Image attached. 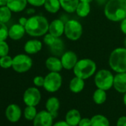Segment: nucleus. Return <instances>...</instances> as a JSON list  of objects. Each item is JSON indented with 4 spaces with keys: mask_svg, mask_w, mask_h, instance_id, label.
<instances>
[{
    "mask_svg": "<svg viewBox=\"0 0 126 126\" xmlns=\"http://www.w3.org/2000/svg\"><path fill=\"white\" fill-rule=\"evenodd\" d=\"M49 24L47 19L42 15H33L28 19L25 25L26 33L33 37L44 36L48 33Z\"/></svg>",
    "mask_w": 126,
    "mask_h": 126,
    "instance_id": "obj_1",
    "label": "nucleus"
},
{
    "mask_svg": "<svg viewBox=\"0 0 126 126\" xmlns=\"http://www.w3.org/2000/svg\"><path fill=\"white\" fill-rule=\"evenodd\" d=\"M104 14L109 21L120 22L126 18V0H108L104 5Z\"/></svg>",
    "mask_w": 126,
    "mask_h": 126,
    "instance_id": "obj_2",
    "label": "nucleus"
},
{
    "mask_svg": "<svg viewBox=\"0 0 126 126\" xmlns=\"http://www.w3.org/2000/svg\"><path fill=\"white\" fill-rule=\"evenodd\" d=\"M108 65L116 74L126 72V48L125 47H116L111 51L108 58Z\"/></svg>",
    "mask_w": 126,
    "mask_h": 126,
    "instance_id": "obj_3",
    "label": "nucleus"
},
{
    "mask_svg": "<svg viewBox=\"0 0 126 126\" xmlns=\"http://www.w3.org/2000/svg\"><path fill=\"white\" fill-rule=\"evenodd\" d=\"M96 64L93 59L83 58L78 60L73 69V72L74 76L85 80L93 77L96 74Z\"/></svg>",
    "mask_w": 126,
    "mask_h": 126,
    "instance_id": "obj_4",
    "label": "nucleus"
},
{
    "mask_svg": "<svg viewBox=\"0 0 126 126\" xmlns=\"http://www.w3.org/2000/svg\"><path fill=\"white\" fill-rule=\"evenodd\" d=\"M114 75L108 69H100L94 74V84L97 88L108 91L113 85Z\"/></svg>",
    "mask_w": 126,
    "mask_h": 126,
    "instance_id": "obj_5",
    "label": "nucleus"
},
{
    "mask_svg": "<svg viewBox=\"0 0 126 126\" xmlns=\"http://www.w3.org/2000/svg\"><path fill=\"white\" fill-rule=\"evenodd\" d=\"M64 34L71 41L79 40L83 34L82 25L77 19H68L65 23Z\"/></svg>",
    "mask_w": 126,
    "mask_h": 126,
    "instance_id": "obj_6",
    "label": "nucleus"
},
{
    "mask_svg": "<svg viewBox=\"0 0 126 126\" xmlns=\"http://www.w3.org/2000/svg\"><path fill=\"white\" fill-rule=\"evenodd\" d=\"M33 60L27 53H19L13 58L12 68L19 74H24L31 69Z\"/></svg>",
    "mask_w": 126,
    "mask_h": 126,
    "instance_id": "obj_7",
    "label": "nucleus"
},
{
    "mask_svg": "<svg viewBox=\"0 0 126 126\" xmlns=\"http://www.w3.org/2000/svg\"><path fill=\"white\" fill-rule=\"evenodd\" d=\"M62 85V77L59 72H49L45 77L43 88L49 93L58 91Z\"/></svg>",
    "mask_w": 126,
    "mask_h": 126,
    "instance_id": "obj_8",
    "label": "nucleus"
},
{
    "mask_svg": "<svg viewBox=\"0 0 126 126\" xmlns=\"http://www.w3.org/2000/svg\"><path fill=\"white\" fill-rule=\"evenodd\" d=\"M41 92L37 87L27 88L23 94V102L28 106H36L41 101Z\"/></svg>",
    "mask_w": 126,
    "mask_h": 126,
    "instance_id": "obj_9",
    "label": "nucleus"
},
{
    "mask_svg": "<svg viewBox=\"0 0 126 126\" xmlns=\"http://www.w3.org/2000/svg\"><path fill=\"white\" fill-rule=\"evenodd\" d=\"M60 59L63 69L67 71L73 70L79 60L77 54L73 50L65 51L60 56Z\"/></svg>",
    "mask_w": 126,
    "mask_h": 126,
    "instance_id": "obj_10",
    "label": "nucleus"
},
{
    "mask_svg": "<svg viewBox=\"0 0 126 126\" xmlns=\"http://www.w3.org/2000/svg\"><path fill=\"white\" fill-rule=\"evenodd\" d=\"M53 116L47 110H41L37 113L35 119L33 120V126H53Z\"/></svg>",
    "mask_w": 126,
    "mask_h": 126,
    "instance_id": "obj_11",
    "label": "nucleus"
},
{
    "mask_svg": "<svg viewBox=\"0 0 126 126\" xmlns=\"http://www.w3.org/2000/svg\"><path fill=\"white\" fill-rule=\"evenodd\" d=\"M65 23L62 19H56L49 24L48 33L55 37H61L65 32Z\"/></svg>",
    "mask_w": 126,
    "mask_h": 126,
    "instance_id": "obj_12",
    "label": "nucleus"
},
{
    "mask_svg": "<svg viewBox=\"0 0 126 126\" xmlns=\"http://www.w3.org/2000/svg\"><path fill=\"white\" fill-rule=\"evenodd\" d=\"M22 110L16 104L9 105L5 110V116L8 121L15 123L17 122L22 116Z\"/></svg>",
    "mask_w": 126,
    "mask_h": 126,
    "instance_id": "obj_13",
    "label": "nucleus"
},
{
    "mask_svg": "<svg viewBox=\"0 0 126 126\" xmlns=\"http://www.w3.org/2000/svg\"><path fill=\"white\" fill-rule=\"evenodd\" d=\"M25 33L26 31L25 26L20 25L19 23L12 25L8 30V37L14 41L21 39Z\"/></svg>",
    "mask_w": 126,
    "mask_h": 126,
    "instance_id": "obj_14",
    "label": "nucleus"
},
{
    "mask_svg": "<svg viewBox=\"0 0 126 126\" xmlns=\"http://www.w3.org/2000/svg\"><path fill=\"white\" fill-rule=\"evenodd\" d=\"M42 49V42L36 39L28 40L24 45V50L28 55H33Z\"/></svg>",
    "mask_w": 126,
    "mask_h": 126,
    "instance_id": "obj_15",
    "label": "nucleus"
},
{
    "mask_svg": "<svg viewBox=\"0 0 126 126\" xmlns=\"http://www.w3.org/2000/svg\"><path fill=\"white\" fill-rule=\"evenodd\" d=\"M45 64L50 72H60L63 69L61 59L56 56H51L47 58Z\"/></svg>",
    "mask_w": 126,
    "mask_h": 126,
    "instance_id": "obj_16",
    "label": "nucleus"
},
{
    "mask_svg": "<svg viewBox=\"0 0 126 126\" xmlns=\"http://www.w3.org/2000/svg\"><path fill=\"white\" fill-rule=\"evenodd\" d=\"M113 87L119 93L126 92V72L117 73L114 75Z\"/></svg>",
    "mask_w": 126,
    "mask_h": 126,
    "instance_id": "obj_17",
    "label": "nucleus"
},
{
    "mask_svg": "<svg viewBox=\"0 0 126 126\" xmlns=\"http://www.w3.org/2000/svg\"><path fill=\"white\" fill-rule=\"evenodd\" d=\"M59 107H60V102L59 99L55 96H51L46 101L45 103L46 110L48 112H50L54 118L57 116Z\"/></svg>",
    "mask_w": 126,
    "mask_h": 126,
    "instance_id": "obj_18",
    "label": "nucleus"
},
{
    "mask_svg": "<svg viewBox=\"0 0 126 126\" xmlns=\"http://www.w3.org/2000/svg\"><path fill=\"white\" fill-rule=\"evenodd\" d=\"M28 4L27 0H8L7 6L13 13H20L27 8Z\"/></svg>",
    "mask_w": 126,
    "mask_h": 126,
    "instance_id": "obj_19",
    "label": "nucleus"
},
{
    "mask_svg": "<svg viewBox=\"0 0 126 126\" xmlns=\"http://www.w3.org/2000/svg\"><path fill=\"white\" fill-rule=\"evenodd\" d=\"M65 43L60 37L56 38L53 44L49 46L51 53L56 56H61L65 52Z\"/></svg>",
    "mask_w": 126,
    "mask_h": 126,
    "instance_id": "obj_20",
    "label": "nucleus"
},
{
    "mask_svg": "<svg viewBox=\"0 0 126 126\" xmlns=\"http://www.w3.org/2000/svg\"><path fill=\"white\" fill-rule=\"evenodd\" d=\"M85 88V80L78 77H73L69 82V89L74 94H79L83 91Z\"/></svg>",
    "mask_w": 126,
    "mask_h": 126,
    "instance_id": "obj_21",
    "label": "nucleus"
},
{
    "mask_svg": "<svg viewBox=\"0 0 126 126\" xmlns=\"http://www.w3.org/2000/svg\"><path fill=\"white\" fill-rule=\"evenodd\" d=\"M79 0H59L61 8L68 14L75 13Z\"/></svg>",
    "mask_w": 126,
    "mask_h": 126,
    "instance_id": "obj_22",
    "label": "nucleus"
},
{
    "mask_svg": "<svg viewBox=\"0 0 126 126\" xmlns=\"http://www.w3.org/2000/svg\"><path fill=\"white\" fill-rule=\"evenodd\" d=\"M81 119V114L77 109H71L68 110L65 116V121L71 126L78 125Z\"/></svg>",
    "mask_w": 126,
    "mask_h": 126,
    "instance_id": "obj_23",
    "label": "nucleus"
},
{
    "mask_svg": "<svg viewBox=\"0 0 126 126\" xmlns=\"http://www.w3.org/2000/svg\"><path fill=\"white\" fill-rule=\"evenodd\" d=\"M43 7L47 12L51 14L58 13L61 9L59 0H45Z\"/></svg>",
    "mask_w": 126,
    "mask_h": 126,
    "instance_id": "obj_24",
    "label": "nucleus"
},
{
    "mask_svg": "<svg viewBox=\"0 0 126 126\" xmlns=\"http://www.w3.org/2000/svg\"><path fill=\"white\" fill-rule=\"evenodd\" d=\"M91 3L79 2L77 9H76V14L80 18H85L87 17L91 13Z\"/></svg>",
    "mask_w": 126,
    "mask_h": 126,
    "instance_id": "obj_25",
    "label": "nucleus"
},
{
    "mask_svg": "<svg viewBox=\"0 0 126 126\" xmlns=\"http://www.w3.org/2000/svg\"><path fill=\"white\" fill-rule=\"evenodd\" d=\"M91 126H110L108 118L102 114H96L91 117Z\"/></svg>",
    "mask_w": 126,
    "mask_h": 126,
    "instance_id": "obj_26",
    "label": "nucleus"
},
{
    "mask_svg": "<svg viewBox=\"0 0 126 126\" xmlns=\"http://www.w3.org/2000/svg\"><path fill=\"white\" fill-rule=\"evenodd\" d=\"M107 99V93L106 91L97 88L94 91L93 94V100L97 105L103 104Z\"/></svg>",
    "mask_w": 126,
    "mask_h": 126,
    "instance_id": "obj_27",
    "label": "nucleus"
},
{
    "mask_svg": "<svg viewBox=\"0 0 126 126\" xmlns=\"http://www.w3.org/2000/svg\"><path fill=\"white\" fill-rule=\"evenodd\" d=\"M12 11L8 6L0 7V22L8 23L12 17Z\"/></svg>",
    "mask_w": 126,
    "mask_h": 126,
    "instance_id": "obj_28",
    "label": "nucleus"
},
{
    "mask_svg": "<svg viewBox=\"0 0 126 126\" xmlns=\"http://www.w3.org/2000/svg\"><path fill=\"white\" fill-rule=\"evenodd\" d=\"M37 113L38 112L36 110V106L26 105V108L24 110V116L27 120L32 121L35 119Z\"/></svg>",
    "mask_w": 126,
    "mask_h": 126,
    "instance_id": "obj_29",
    "label": "nucleus"
},
{
    "mask_svg": "<svg viewBox=\"0 0 126 126\" xmlns=\"http://www.w3.org/2000/svg\"><path fill=\"white\" fill-rule=\"evenodd\" d=\"M13 58L9 55L0 57V67L3 69H8L12 68Z\"/></svg>",
    "mask_w": 126,
    "mask_h": 126,
    "instance_id": "obj_30",
    "label": "nucleus"
},
{
    "mask_svg": "<svg viewBox=\"0 0 126 126\" xmlns=\"http://www.w3.org/2000/svg\"><path fill=\"white\" fill-rule=\"evenodd\" d=\"M8 30L5 23L0 22V41H6L8 38Z\"/></svg>",
    "mask_w": 126,
    "mask_h": 126,
    "instance_id": "obj_31",
    "label": "nucleus"
},
{
    "mask_svg": "<svg viewBox=\"0 0 126 126\" xmlns=\"http://www.w3.org/2000/svg\"><path fill=\"white\" fill-rule=\"evenodd\" d=\"M10 47L6 41H0V57L9 54Z\"/></svg>",
    "mask_w": 126,
    "mask_h": 126,
    "instance_id": "obj_32",
    "label": "nucleus"
},
{
    "mask_svg": "<svg viewBox=\"0 0 126 126\" xmlns=\"http://www.w3.org/2000/svg\"><path fill=\"white\" fill-rule=\"evenodd\" d=\"M58 37H55L53 35H51L49 33H47L44 36H43V42L47 45V46H50L53 42L55 41V39Z\"/></svg>",
    "mask_w": 126,
    "mask_h": 126,
    "instance_id": "obj_33",
    "label": "nucleus"
},
{
    "mask_svg": "<svg viewBox=\"0 0 126 126\" xmlns=\"http://www.w3.org/2000/svg\"><path fill=\"white\" fill-rule=\"evenodd\" d=\"M33 85L39 88V87H43L44 82H45V77L42 76H36L33 79Z\"/></svg>",
    "mask_w": 126,
    "mask_h": 126,
    "instance_id": "obj_34",
    "label": "nucleus"
},
{
    "mask_svg": "<svg viewBox=\"0 0 126 126\" xmlns=\"http://www.w3.org/2000/svg\"><path fill=\"white\" fill-rule=\"evenodd\" d=\"M27 1L30 5H31L32 7H36V8L43 6L45 2V0H27Z\"/></svg>",
    "mask_w": 126,
    "mask_h": 126,
    "instance_id": "obj_35",
    "label": "nucleus"
},
{
    "mask_svg": "<svg viewBox=\"0 0 126 126\" xmlns=\"http://www.w3.org/2000/svg\"><path fill=\"white\" fill-rule=\"evenodd\" d=\"M79 126H91V121L89 118H82L79 125Z\"/></svg>",
    "mask_w": 126,
    "mask_h": 126,
    "instance_id": "obj_36",
    "label": "nucleus"
},
{
    "mask_svg": "<svg viewBox=\"0 0 126 126\" xmlns=\"http://www.w3.org/2000/svg\"><path fill=\"white\" fill-rule=\"evenodd\" d=\"M119 28H120V31L121 32L126 36V18L124 19L123 20H122L120 22V24H119Z\"/></svg>",
    "mask_w": 126,
    "mask_h": 126,
    "instance_id": "obj_37",
    "label": "nucleus"
},
{
    "mask_svg": "<svg viewBox=\"0 0 126 126\" xmlns=\"http://www.w3.org/2000/svg\"><path fill=\"white\" fill-rule=\"evenodd\" d=\"M116 126H126V116H122L118 119Z\"/></svg>",
    "mask_w": 126,
    "mask_h": 126,
    "instance_id": "obj_38",
    "label": "nucleus"
},
{
    "mask_svg": "<svg viewBox=\"0 0 126 126\" xmlns=\"http://www.w3.org/2000/svg\"><path fill=\"white\" fill-rule=\"evenodd\" d=\"M53 126H71V125H69L66 121H59L54 123Z\"/></svg>",
    "mask_w": 126,
    "mask_h": 126,
    "instance_id": "obj_39",
    "label": "nucleus"
},
{
    "mask_svg": "<svg viewBox=\"0 0 126 126\" xmlns=\"http://www.w3.org/2000/svg\"><path fill=\"white\" fill-rule=\"evenodd\" d=\"M28 18H26L25 16H22L19 19V21H18V23H19L20 25H23V26H25V25L27 24V22H28Z\"/></svg>",
    "mask_w": 126,
    "mask_h": 126,
    "instance_id": "obj_40",
    "label": "nucleus"
},
{
    "mask_svg": "<svg viewBox=\"0 0 126 126\" xmlns=\"http://www.w3.org/2000/svg\"><path fill=\"white\" fill-rule=\"evenodd\" d=\"M108 0H96V2L99 5H105Z\"/></svg>",
    "mask_w": 126,
    "mask_h": 126,
    "instance_id": "obj_41",
    "label": "nucleus"
},
{
    "mask_svg": "<svg viewBox=\"0 0 126 126\" xmlns=\"http://www.w3.org/2000/svg\"><path fill=\"white\" fill-rule=\"evenodd\" d=\"M26 12H27V14L33 16L34 14V13H35V10L33 8H28Z\"/></svg>",
    "mask_w": 126,
    "mask_h": 126,
    "instance_id": "obj_42",
    "label": "nucleus"
},
{
    "mask_svg": "<svg viewBox=\"0 0 126 126\" xmlns=\"http://www.w3.org/2000/svg\"><path fill=\"white\" fill-rule=\"evenodd\" d=\"M8 0H0V7L7 6Z\"/></svg>",
    "mask_w": 126,
    "mask_h": 126,
    "instance_id": "obj_43",
    "label": "nucleus"
},
{
    "mask_svg": "<svg viewBox=\"0 0 126 126\" xmlns=\"http://www.w3.org/2000/svg\"><path fill=\"white\" fill-rule=\"evenodd\" d=\"M123 103L126 106V92L124 94V96H123Z\"/></svg>",
    "mask_w": 126,
    "mask_h": 126,
    "instance_id": "obj_44",
    "label": "nucleus"
},
{
    "mask_svg": "<svg viewBox=\"0 0 126 126\" xmlns=\"http://www.w3.org/2000/svg\"><path fill=\"white\" fill-rule=\"evenodd\" d=\"M80 2H88V3H91L94 0H79Z\"/></svg>",
    "mask_w": 126,
    "mask_h": 126,
    "instance_id": "obj_45",
    "label": "nucleus"
},
{
    "mask_svg": "<svg viewBox=\"0 0 126 126\" xmlns=\"http://www.w3.org/2000/svg\"><path fill=\"white\" fill-rule=\"evenodd\" d=\"M124 47L126 48V36H125V39H124Z\"/></svg>",
    "mask_w": 126,
    "mask_h": 126,
    "instance_id": "obj_46",
    "label": "nucleus"
},
{
    "mask_svg": "<svg viewBox=\"0 0 126 126\" xmlns=\"http://www.w3.org/2000/svg\"><path fill=\"white\" fill-rule=\"evenodd\" d=\"M74 126H79V125H74Z\"/></svg>",
    "mask_w": 126,
    "mask_h": 126,
    "instance_id": "obj_47",
    "label": "nucleus"
}]
</instances>
